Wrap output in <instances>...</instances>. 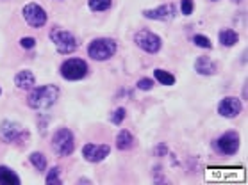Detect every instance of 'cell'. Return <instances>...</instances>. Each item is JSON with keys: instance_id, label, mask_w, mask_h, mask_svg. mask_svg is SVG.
<instances>
[{"instance_id": "cell-14", "label": "cell", "mask_w": 248, "mask_h": 185, "mask_svg": "<svg viewBox=\"0 0 248 185\" xmlns=\"http://www.w3.org/2000/svg\"><path fill=\"white\" fill-rule=\"evenodd\" d=\"M15 85L20 87V89H32L36 85V75L31 70H22L15 77Z\"/></svg>"}, {"instance_id": "cell-7", "label": "cell", "mask_w": 248, "mask_h": 185, "mask_svg": "<svg viewBox=\"0 0 248 185\" xmlns=\"http://www.w3.org/2000/svg\"><path fill=\"white\" fill-rule=\"evenodd\" d=\"M239 134H237L236 130H229L225 134H221L218 139H215L213 146H215V150L221 155H227V157H232V155H236L237 150H239Z\"/></svg>"}, {"instance_id": "cell-13", "label": "cell", "mask_w": 248, "mask_h": 185, "mask_svg": "<svg viewBox=\"0 0 248 185\" xmlns=\"http://www.w3.org/2000/svg\"><path fill=\"white\" fill-rule=\"evenodd\" d=\"M195 71L198 75H203V77H213V75L218 73V64L211 57L202 56L195 61Z\"/></svg>"}, {"instance_id": "cell-8", "label": "cell", "mask_w": 248, "mask_h": 185, "mask_svg": "<svg viewBox=\"0 0 248 185\" xmlns=\"http://www.w3.org/2000/svg\"><path fill=\"white\" fill-rule=\"evenodd\" d=\"M22 14H23V20L27 22V25H31V27H34V28H41L46 23V20H48L46 11L40 4H36V2L25 4Z\"/></svg>"}, {"instance_id": "cell-28", "label": "cell", "mask_w": 248, "mask_h": 185, "mask_svg": "<svg viewBox=\"0 0 248 185\" xmlns=\"http://www.w3.org/2000/svg\"><path fill=\"white\" fill-rule=\"evenodd\" d=\"M243 100L247 101V84H245V87H243Z\"/></svg>"}, {"instance_id": "cell-1", "label": "cell", "mask_w": 248, "mask_h": 185, "mask_svg": "<svg viewBox=\"0 0 248 185\" xmlns=\"http://www.w3.org/2000/svg\"><path fill=\"white\" fill-rule=\"evenodd\" d=\"M57 100H59V87L54 84H46L31 89L27 96V105L34 111H45L50 109Z\"/></svg>"}, {"instance_id": "cell-24", "label": "cell", "mask_w": 248, "mask_h": 185, "mask_svg": "<svg viewBox=\"0 0 248 185\" xmlns=\"http://www.w3.org/2000/svg\"><path fill=\"white\" fill-rule=\"evenodd\" d=\"M195 11V2L193 0H182L181 2V13L184 16H191Z\"/></svg>"}, {"instance_id": "cell-15", "label": "cell", "mask_w": 248, "mask_h": 185, "mask_svg": "<svg viewBox=\"0 0 248 185\" xmlns=\"http://www.w3.org/2000/svg\"><path fill=\"white\" fill-rule=\"evenodd\" d=\"M136 144V139L134 135L130 134L129 130H120L118 135H116V148L122 150V152H129L132 150Z\"/></svg>"}, {"instance_id": "cell-31", "label": "cell", "mask_w": 248, "mask_h": 185, "mask_svg": "<svg viewBox=\"0 0 248 185\" xmlns=\"http://www.w3.org/2000/svg\"><path fill=\"white\" fill-rule=\"evenodd\" d=\"M0 95H2V89H0Z\"/></svg>"}, {"instance_id": "cell-30", "label": "cell", "mask_w": 248, "mask_h": 185, "mask_svg": "<svg viewBox=\"0 0 248 185\" xmlns=\"http://www.w3.org/2000/svg\"><path fill=\"white\" fill-rule=\"evenodd\" d=\"M211 2H218V0H211Z\"/></svg>"}, {"instance_id": "cell-3", "label": "cell", "mask_w": 248, "mask_h": 185, "mask_svg": "<svg viewBox=\"0 0 248 185\" xmlns=\"http://www.w3.org/2000/svg\"><path fill=\"white\" fill-rule=\"evenodd\" d=\"M52 150L54 153H57L59 157H68L72 155L75 150V137L74 132L70 128H59L54 132L52 135Z\"/></svg>"}, {"instance_id": "cell-18", "label": "cell", "mask_w": 248, "mask_h": 185, "mask_svg": "<svg viewBox=\"0 0 248 185\" xmlns=\"http://www.w3.org/2000/svg\"><path fill=\"white\" fill-rule=\"evenodd\" d=\"M29 160H31V164H32L34 168L38 169L40 173H45L46 171V166H48V162H46V157L43 155V153L40 152H34L29 155Z\"/></svg>"}, {"instance_id": "cell-2", "label": "cell", "mask_w": 248, "mask_h": 185, "mask_svg": "<svg viewBox=\"0 0 248 185\" xmlns=\"http://www.w3.org/2000/svg\"><path fill=\"white\" fill-rule=\"evenodd\" d=\"M118 50V43L113 38H95L88 45V56L93 61H109Z\"/></svg>"}, {"instance_id": "cell-27", "label": "cell", "mask_w": 248, "mask_h": 185, "mask_svg": "<svg viewBox=\"0 0 248 185\" xmlns=\"http://www.w3.org/2000/svg\"><path fill=\"white\" fill-rule=\"evenodd\" d=\"M166 152H168V148H166V144H161V146H157V148H155V155H161V157H163V155H166Z\"/></svg>"}, {"instance_id": "cell-16", "label": "cell", "mask_w": 248, "mask_h": 185, "mask_svg": "<svg viewBox=\"0 0 248 185\" xmlns=\"http://www.w3.org/2000/svg\"><path fill=\"white\" fill-rule=\"evenodd\" d=\"M218 41H220L221 46L231 48V46H236L239 43V34L232 28H221L220 34H218Z\"/></svg>"}, {"instance_id": "cell-10", "label": "cell", "mask_w": 248, "mask_h": 185, "mask_svg": "<svg viewBox=\"0 0 248 185\" xmlns=\"http://www.w3.org/2000/svg\"><path fill=\"white\" fill-rule=\"evenodd\" d=\"M241 111H243V103L236 96H225L218 103V114H220L221 118L234 119L241 114Z\"/></svg>"}, {"instance_id": "cell-12", "label": "cell", "mask_w": 248, "mask_h": 185, "mask_svg": "<svg viewBox=\"0 0 248 185\" xmlns=\"http://www.w3.org/2000/svg\"><path fill=\"white\" fill-rule=\"evenodd\" d=\"M175 13H177L175 4H163V6L154 7V9H145L143 16L148 20H155V22H168V20L175 18Z\"/></svg>"}, {"instance_id": "cell-4", "label": "cell", "mask_w": 248, "mask_h": 185, "mask_svg": "<svg viewBox=\"0 0 248 185\" xmlns=\"http://www.w3.org/2000/svg\"><path fill=\"white\" fill-rule=\"evenodd\" d=\"M50 40L52 43L56 45L57 52L62 54V56H68V54H74L77 48H79V43H77V38H75L72 32H68L64 28L54 27L50 30Z\"/></svg>"}, {"instance_id": "cell-22", "label": "cell", "mask_w": 248, "mask_h": 185, "mask_svg": "<svg viewBox=\"0 0 248 185\" xmlns=\"http://www.w3.org/2000/svg\"><path fill=\"white\" fill-rule=\"evenodd\" d=\"M45 182L48 185H52V184H61V169H59L56 166V168H52L50 171H46Z\"/></svg>"}, {"instance_id": "cell-25", "label": "cell", "mask_w": 248, "mask_h": 185, "mask_svg": "<svg viewBox=\"0 0 248 185\" xmlns=\"http://www.w3.org/2000/svg\"><path fill=\"white\" fill-rule=\"evenodd\" d=\"M154 87V80L152 79H141L140 82H138V89H141V91H150Z\"/></svg>"}, {"instance_id": "cell-21", "label": "cell", "mask_w": 248, "mask_h": 185, "mask_svg": "<svg viewBox=\"0 0 248 185\" xmlns=\"http://www.w3.org/2000/svg\"><path fill=\"white\" fill-rule=\"evenodd\" d=\"M193 43H195L198 48H205V50L213 48L211 40H209L207 36H203V34H195V36H193Z\"/></svg>"}, {"instance_id": "cell-23", "label": "cell", "mask_w": 248, "mask_h": 185, "mask_svg": "<svg viewBox=\"0 0 248 185\" xmlns=\"http://www.w3.org/2000/svg\"><path fill=\"white\" fill-rule=\"evenodd\" d=\"M125 114H127V111H125L124 107H118L116 111H113V114H111V123L113 125H122L125 119Z\"/></svg>"}, {"instance_id": "cell-6", "label": "cell", "mask_w": 248, "mask_h": 185, "mask_svg": "<svg viewBox=\"0 0 248 185\" xmlns=\"http://www.w3.org/2000/svg\"><path fill=\"white\" fill-rule=\"evenodd\" d=\"M134 43L138 48H141L147 54H157L163 48V40L148 28H141L134 34Z\"/></svg>"}, {"instance_id": "cell-19", "label": "cell", "mask_w": 248, "mask_h": 185, "mask_svg": "<svg viewBox=\"0 0 248 185\" xmlns=\"http://www.w3.org/2000/svg\"><path fill=\"white\" fill-rule=\"evenodd\" d=\"M154 77H155V80H157L159 84H163V85H175V82H177L175 75H171V73L166 71V70H159V68L154 71Z\"/></svg>"}, {"instance_id": "cell-5", "label": "cell", "mask_w": 248, "mask_h": 185, "mask_svg": "<svg viewBox=\"0 0 248 185\" xmlns=\"http://www.w3.org/2000/svg\"><path fill=\"white\" fill-rule=\"evenodd\" d=\"M90 71V68H88V62L84 59H66V61L62 62L61 68H59V73H61L62 79L66 80H80L84 79L86 75Z\"/></svg>"}, {"instance_id": "cell-17", "label": "cell", "mask_w": 248, "mask_h": 185, "mask_svg": "<svg viewBox=\"0 0 248 185\" xmlns=\"http://www.w3.org/2000/svg\"><path fill=\"white\" fill-rule=\"evenodd\" d=\"M0 184L2 185H20L22 180L11 168L7 166H0Z\"/></svg>"}, {"instance_id": "cell-11", "label": "cell", "mask_w": 248, "mask_h": 185, "mask_svg": "<svg viewBox=\"0 0 248 185\" xmlns=\"http://www.w3.org/2000/svg\"><path fill=\"white\" fill-rule=\"evenodd\" d=\"M109 153H111V148L108 144H93V142H90V144L82 146V157L91 164L102 162L104 158L109 157Z\"/></svg>"}, {"instance_id": "cell-9", "label": "cell", "mask_w": 248, "mask_h": 185, "mask_svg": "<svg viewBox=\"0 0 248 185\" xmlns=\"http://www.w3.org/2000/svg\"><path fill=\"white\" fill-rule=\"evenodd\" d=\"M27 137V132L23 130V127L20 123H15V121H2L0 123V139L4 142H16V141Z\"/></svg>"}, {"instance_id": "cell-29", "label": "cell", "mask_w": 248, "mask_h": 185, "mask_svg": "<svg viewBox=\"0 0 248 185\" xmlns=\"http://www.w3.org/2000/svg\"><path fill=\"white\" fill-rule=\"evenodd\" d=\"M232 2H234V4H241L243 0H232Z\"/></svg>"}, {"instance_id": "cell-20", "label": "cell", "mask_w": 248, "mask_h": 185, "mask_svg": "<svg viewBox=\"0 0 248 185\" xmlns=\"http://www.w3.org/2000/svg\"><path fill=\"white\" fill-rule=\"evenodd\" d=\"M88 6H90L91 11L102 13L108 11L109 7L113 6V0H88Z\"/></svg>"}, {"instance_id": "cell-26", "label": "cell", "mask_w": 248, "mask_h": 185, "mask_svg": "<svg viewBox=\"0 0 248 185\" xmlns=\"http://www.w3.org/2000/svg\"><path fill=\"white\" fill-rule=\"evenodd\" d=\"M20 46L25 48V50H31V48L36 46V40H34V38H22V40H20Z\"/></svg>"}]
</instances>
